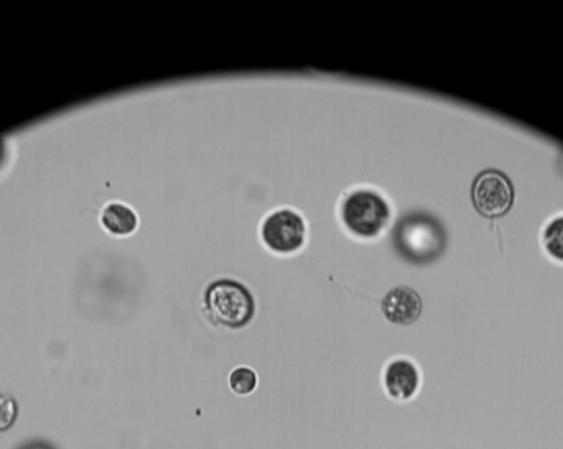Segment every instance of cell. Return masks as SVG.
Wrapping results in <instances>:
<instances>
[{"mask_svg":"<svg viewBox=\"0 0 563 449\" xmlns=\"http://www.w3.org/2000/svg\"><path fill=\"white\" fill-rule=\"evenodd\" d=\"M261 236L270 250H274L277 254H292L305 242L307 236L305 219L295 209H275L264 219Z\"/></svg>","mask_w":563,"mask_h":449,"instance_id":"4","label":"cell"},{"mask_svg":"<svg viewBox=\"0 0 563 449\" xmlns=\"http://www.w3.org/2000/svg\"><path fill=\"white\" fill-rule=\"evenodd\" d=\"M476 211L484 218H501L514 204V186L508 176L498 170H486L476 176L471 188Z\"/></svg>","mask_w":563,"mask_h":449,"instance_id":"5","label":"cell"},{"mask_svg":"<svg viewBox=\"0 0 563 449\" xmlns=\"http://www.w3.org/2000/svg\"><path fill=\"white\" fill-rule=\"evenodd\" d=\"M422 298L414 288L394 287L382 298V313L394 325H412L422 315Z\"/></svg>","mask_w":563,"mask_h":449,"instance_id":"7","label":"cell"},{"mask_svg":"<svg viewBox=\"0 0 563 449\" xmlns=\"http://www.w3.org/2000/svg\"><path fill=\"white\" fill-rule=\"evenodd\" d=\"M544 247L554 259L563 262V214L552 219L544 229Z\"/></svg>","mask_w":563,"mask_h":449,"instance_id":"9","label":"cell"},{"mask_svg":"<svg viewBox=\"0 0 563 449\" xmlns=\"http://www.w3.org/2000/svg\"><path fill=\"white\" fill-rule=\"evenodd\" d=\"M229 387H231L234 394L239 395V397L252 394L257 387L256 372L252 371L251 367H236V369L229 374Z\"/></svg>","mask_w":563,"mask_h":449,"instance_id":"10","label":"cell"},{"mask_svg":"<svg viewBox=\"0 0 563 449\" xmlns=\"http://www.w3.org/2000/svg\"><path fill=\"white\" fill-rule=\"evenodd\" d=\"M391 218L389 201L376 190L358 188L348 193L341 203V219L358 237H376Z\"/></svg>","mask_w":563,"mask_h":449,"instance_id":"3","label":"cell"},{"mask_svg":"<svg viewBox=\"0 0 563 449\" xmlns=\"http://www.w3.org/2000/svg\"><path fill=\"white\" fill-rule=\"evenodd\" d=\"M17 418V403L9 395H0V431L12 428Z\"/></svg>","mask_w":563,"mask_h":449,"instance_id":"11","label":"cell"},{"mask_svg":"<svg viewBox=\"0 0 563 449\" xmlns=\"http://www.w3.org/2000/svg\"><path fill=\"white\" fill-rule=\"evenodd\" d=\"M101 223L114 236H129L139 226V218L129 204L111 201L101 211Z\"/></svg>","mask_w":563,"mask_h":449,"instance_id":"8","label":"cell"},{"mask_svg":"<svg viewBox=\"0 0 563 449\" xmlns=\"http://www.w3.org/2000/svg\"><path fill=\"white\" fill-rule=\"evenodd\" d=\"M392 241L404 259L414 264H425L442 254L445 231L430 214L409 213L397 221Z\"/></svg>","mask_w":563,"mask_h":449,"instance_id":"1","label":"cell"},{"mask_svg":"<svg viewBox=\"0 0 563 449\" xmlns=\"http://www.w3.org/2000/svg\"><path fill=\"white\" fill-rule=\"evenodd\" d=\"M206 310L218 325L239 329L256 313V300L246 285L233 278H219L206 287Z\"/></svg>","mask_w":563,"mask_h":449,"instance_id":"2","label":"cell"},{"mask_svg":"<svg viewBox=\"0 0 563 449\" xmlns=\"http://www.w3.org/2000/svg\"><path fill=\"white\" fill-rule=\"evenodd\" d=\"M5 153H7V150H5L4 142H2V140H0V165H2V163H4Z\"/></svg>","mask_w":563,"mask_h":449,"instance_id":"13","label":"cell"},{"mask_svg":"<svg viewBox=\"0 0 563 449\" xmlns=\"http://www.w3.org/2000/svg\"><path fill=\"white\" fill-rule=\"evenodd\" d=\"M422 375H420L419 367L415 362L405 357H399L389 362L384 372V385H386L387 394L392 399L399 402H407L414 399L420 389Z\"/></svg>","mask_w":563,"mask_h":449,"instance_id":"6","label":"cell"},{"mask_svg":"<svg viewBox=\"0 0 563 449\" xmlns=\"http://www.w3.org/2000/svg\"><path fill=\"white\" fill-rule=\"evenodd\" d=\"M20 449H55L53 446L45 445V443H30V445L24 446Z\"/></svg>","mask_w":563,"mask_h":449,"instance_id":"12","label":"cell"}]
</instances>
